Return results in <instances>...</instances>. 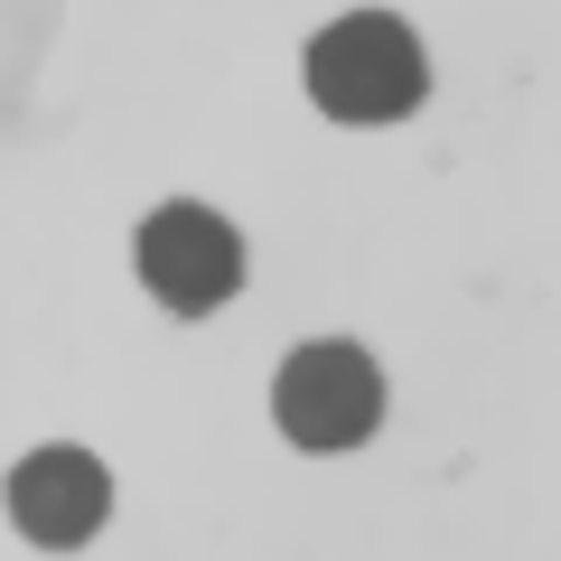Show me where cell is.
I'll return each mask as SVG.
<instances>
[{
  "instance_id": "obj_2",
  "label": "cell",
  "mask_w": 561,
  "mask_h": 561,
  "mask_svg": "<svg viewBox=\"0 0 561 561\" xmlns=\"http://www.w3.org/2000/svg\"><path fill=\"white\" fill-rule=\"evenodd\" d=\"M272 421L300 449H365L383 421V375L356 337H309L272 375Z\"/></svg>"
},
{
  "instance_id": "obj_4",
  "label": "cell",
  "mask_w": 561,
  "mask_h": 561,
  "mask_svg": "<svg viewBox=\"0 0 561 561\" xmlns=\"http://www.w3.org/2000/svg\"><path fill=\"white\" fill-rule=\"evenodd\" d=\"M103 515H113V478H103L94 449H28V459L10 468V524H20L28 542H47V552L94 542Z\"/></svg>"
},
{
  "instance_id": "obj_3",
  "label": "cell",
  "mask_w": 561,
  "mask_h": 561,
  "mask_svg": "<svg viewBox=\"0 0 561 561\" xmlns=\"http://www.w3.org/2000/svg\"><path fill=\"white\" fill-rule=\"evenodd\" d=\"M131 262H140V280H150V300L179 309V319H206V309H225L243 290V234L197 197L150 206L140 234H131Z\"/></svg>"
},
{
  "instance_id": "obj_1",
  "label": "cell",
  "mask_w": 561,
  "mask_h": 561,
  "mask_svg": "<svg viewBox=\"0 0 561 561\" xmlns=\"http://www.w3.org/2000/svg\"><path fill=\"white\" fill-rule=\"evenodd\" d=\"M431 94V57H421L412 20L393 10H346L309 38V103L337 122H402Z\"/></svg>"
}]
</instances>
